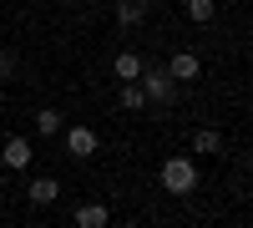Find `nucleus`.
Here are the masks:
<instances>
[{"mask_svg":"<svg viewBox=\"0 0 253 228\" xmlns=\"http://www.w3.org/2000/svg\"><path fill=\"white\" fill-rule=\"evenodd\" d=\"M162 188L172 193V198H187L198 188V162L193 157H167L162 162Z\"/></svg>","mask_w":253,"mask_h":228,"instance_id":"1","label":"nucleus"},{"mask_svg":"<svg viewBox=\"0 0 253 228\" xmlns=\"http://www.w3.org/2000/svg\"><path fill=\"white\" fill-rule=\"evenodd\" d=\"M137 87H142V96H147V101H157V107H167V101L177 96V81L167 76V66H142Z\"/></svg>","mask_w":253,"mask_h":228,"instance_id":"2","label":"nucleus"},{"mask_svg":"<svg viewBox=\"0 0 253 228\" xmlns=\"http://www.w3.org/2000/svg\"><path fill=\"white\" fill-rule=\"evenodd\" d=\"M31 162H36L31 142H26V137H5V147H0V168H10V173H26Z\"/></svg>","mask_w":253,"mask_h":228,"instance_id":"3","label":"nucleus"},{"mask_svg":"<svg viewBox=\"0 0 253 228\" xmlns=\"http://www.w3.org/2000/svg\"><path fill=\"white\" fill-rule=\"evenodd\" d=\"M167 76H172L177 87H182V81H198V76H203V61H198L193 51H177L172 61H167Z\"/></svg>","mask_w":253,"mask_h":228,"instance_id":"4","label":"nucleus"},{"mask_svg":"<svg viewBox=\"0 0 253 228\" xmlns=\"http://www.w3.org/2000/svg\"><path fill=\"white\" fill-rule=\"evenodd\" d=\"M66 152L71 157H96V132L91 127H71L66 132Z\"/></svg>","mask_w":253,"mask_h":228,"instance_id":"5","label":"nucleus"},{"mask_svg":"<svg viewBox=\"0 0 253 228\" xmlns=\"http://www.w3.org/2000/svg\"><path fill=\"white\" fill-rule=\"evenodd\" d=\"M26 198L36 203V208H51V203L61 198V182H56V178H36L31 188H26Z\"/></svg>","mask_w":253,"mask_h":228,"instance_id":"6","label":"nucleus"},{"mask_svg":"<svg viewBox=\"0 0 253 228\" xmlns=\"http://www.w3.org/2000/svg\"><path fill=\"white\" fill-rule=\"evenodd\" d=\"M107 203H101V198H91V203H81V208H76V228H107Z\"/></svg>","mask_w":253,"mask_h":228,"instance_id":"7","label":"nucleus"},{"mask_svg":"<svg viewBox=\"0 0 253 228\" xmlns=\"http://www.w3.org/2000/svg\"><path fill=\"white\" fill-rule=\"evenodd\" d=\"M142 20H147V0H117V26L132 31V26H142Z\"/></svg>","mask_w":253,"mask_h":228,"instance_id":"8","label":"nucleus"},{"mask_svg":"<svg viewBox=\"0 0 253 228\" xmlns=\"http://www.w3.org/2000/svg\"><path fill=\"white\" fill-rule=\"evenodd\" d=\"M112 71H117V81H137V76H142V56H137V51H122V56L112 61Z\"/></svg>","mask_w":253,"mask_h":228,"instance_id":"9","label":"nucleus"},{"mask_svg":"<svg viewBox=\"0 0 253 228\" xmlns=\"http://www.w3.org/2000/svg\"><path fill=\"white\" fill-rule=\"evenodd\" d=\"M36 132H41V137H61V112H56V107H41V112H36Z\"/></svg>","mask_w":253,"mask_h":228,"instance_id":"10","label":"nucleus"},{"mask_svg":"<svg viewBox=\"0 0 253 228\" xmlns=\"http://www.w3.org/2000/svg\"><path fill=\"white\" fill-rule=\"evenodd\" d=\"M193 152H203V157H208V152H223V132H213V127H203V132L193 137Z\"/></svg>","mask_w":253,"mask_h":228,"instance_id":"11","label":"nucleus"},{"mask_svg":"<svg viewBox=\"0 0 253 228\" xmlns=\"http://www.w3.org/2000/svg\"><path fill=\"white\" fill-rule=\"evenodd\" d=\"M182 5H187V15H193L198 26H208V20L218 15V0H182Z\"/></svg>","mask_w":253,"mask_h":228,"instance_id":"12","label":"nucleus"},{"mask_svg":"<svg viewBox=\"0 0 253 228\" xmlns=\"http://www.w3.org/2000/svg\"><path fill=\"white\" fill-rule=\"evenodd\" d=\"M122 107H126V112H142V107H147V96H142L137 81H122Z\"/></svg>","mask_w":253,"mask_h":228,"instance_id":"13","label":"nucleus"},{"mask_svg":"<svg viewBox=\"0 0 253 228\" xmlns=\"http://www.w3.org/2000/svg\"><path fill=\"white\" fill-rule=\"evenodd\" d=\"M15 71H20V56L5 46V51H0V81H15Z\"/></svg>","mask_w":253,"mask_h":228,"instance_id":"14","label":"nucleus"},{"mask_svg":"<svg viewBox=\"0 0 253 228\" xmlns=\"http://www.w3.org/2000/svg\"><path fill=\"white\" fill-rule=\"evenodd\" d=\"M152 5H167V0H147V10H152Z\"/></svg>","mask_w":253,"mask_h":228,"instance_id":"15","label":"nucleus"}]
</instances>
